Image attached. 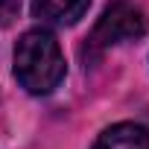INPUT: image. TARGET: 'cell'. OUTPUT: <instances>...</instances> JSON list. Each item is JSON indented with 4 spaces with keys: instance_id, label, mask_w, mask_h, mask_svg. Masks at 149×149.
Returning <instances> with one entry per match:
<instances>
[{
    "instance_id": "1",
    "label": "cell",
    "mask_w": 149,
    "mask_h": 149,
    "mask_svg": "<svg viewBox=\"0 0 149 149\" xmlns=\"http://www.w3.org/2000/svg\"><path fill=\"white\" fill-rule=\"evenodd\" d=\"M15 79L24 91L44 97L64 79V53L50 29H26L15 47Z\"/></svg>"
},
{
    "instance_id": "2",
    "label": "cell",
    "mask_w": 149,
    "mask_h": 149,
    "mask_svg": "<svg viewBox=\"0 0 149 149\" xmlns=\"http://www.w3.org/2000/svg\"><path fill=\"white\" fill-rule=\"evenodd\" d=\"M143 32H146L143 12L129 0H111L91 32V44L97 50H105V47H114L123 41H134Z\"/></svg>"
},
{
    "instance_id": "3",
    "label": "cell",
    "mask_w": 149,
    "mask_h": 149,
    "mask_svg": "<svg viewBox=\"0 0 149 149\" xmlns=\"http://www.w3.org/2000/svg\"><path fill=\"white\" fill-rule=\"evenodd\" d=\"M91 6V0H32V15L41 24L70 26L76 24Z\"/></svg>"
},
{
    "instance_id": "4",
    "label": "cell",
    "mask_w": 149,
    "mask_h": 149,
    "mask_svg": "<svg viewBox=\"0 0 149 149\" xmlns=\"http://www.w3.org/2000/svg\"><path fill=\"white\" fill-rule=\"evenodd\" d=\"M94 149H149V126L114 123L97 137Z\"/></svg>"
},
{
    "instance_id": "5",
    "label": "cell",
    "mask_w": 149,
    "mask_h": 149,
    "mask_svg": "<svg viewBox=\"0 0 149 149\" xmlns=\"http://www.w3.org/2000/svg\"><path fill=\"white\" fill-rule=\"evenodd\" d=\"M21 12V0H0V26H9Z\"/></svg>"
}]
</instances>
